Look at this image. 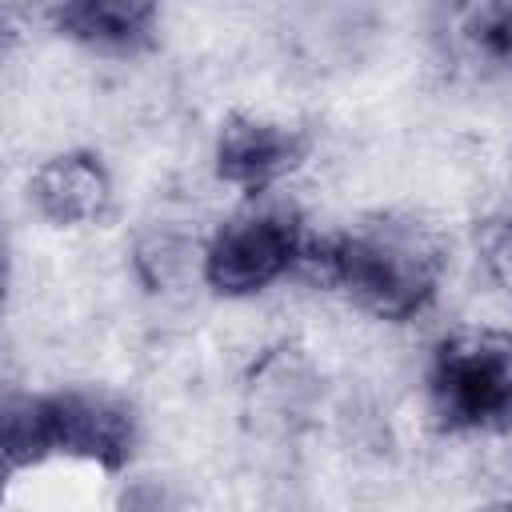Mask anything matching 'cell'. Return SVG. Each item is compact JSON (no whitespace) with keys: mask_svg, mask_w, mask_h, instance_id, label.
I'll return each mask as SVG.
<instances>
[{"mask_svg":"<svg viewBox=\"0 0 512 512\" xmlns=\"http://www.w3.org/2000/svg\"><path fill=\"white\" fill-rule=\"evenodd\" d=\"M304 272L376 320H416L440 292L444 244L416 220H372L336 236H308Z\"/></svg>","mask_w":512,"mask_h":512,"instance_id":"obj_1","label":"cell"},{"mask_svg":"<svg viewBox=\"0 0 512 512\" xmlns=\"http://www.w3.org/2000/svg\"><path fill=\"white\" fill-rule=\"evenodd\" d=\"M136 452V416L124 400L88 388L16 396L4 408L8 472L44 460H76L100 472H120Z\"/></svg>","mask_w":512,"mask_h":512,"instance_id":"obj_2","label":"cell"},{"mask_svg":"<svg viewBox=\"0 0 512 512\" xmlns=\"http://www.w3.org/2000/svg\"><path fill=\"white\" fill-rule=\"evenodd\" d=\"M436 428L452 436L504 432L512 424V332L464 324L436 340L424 368Z\"/></svg>","mask_w":512,"mask_h":512,"instance_id":"obj_3","label":"cell"},{"mask_svg":"<svg viewBox=\"0 0 512 512\" xmlns=\"http://www.w3.org/2000/svg\"><path fill=\"white\" fill-rule=\"evenodd\" d=\"M308 232L288 204H248L200 252V276L220 296H256L300 268Z\"/></svg>","mask_w":512,"mask_h":512,"instance_id":"obj_4","label":"cell"},{"mask_svg":"<svg viewBox=\"0 0 512 512\" xmlns=\"http://www.w3.org/2000/svg\"><path fill=\"white\" fill-rule=\"evenodd\" d=\"M304 156H308V132L260 112L224 116L212 144L216 176L228 188H240L248 196L276 188L284 176H292L304 164Z\"/></svg>","mask_w":512,"mask_h":512,"instance_id":"obj_5","label":"cell"},{"mask_svg":"<svg viewBox=\"0 0 512 512\" xmlns=\"http://www.w3.org/2000/svg\"><path fill=\"white\" fill-rule=\"evenodd\" d=\"M28 200L56 228L96 224L112 204V176L96 152L68 148L32 168Z\"/></svg>","mask_w":512,"mask_h":512,"instance_id":"obj_6","label":"cell"},{"mask_svg":"<svg viewBox=\"0 0 512 512\" xmlns=\"http://www.w3.org/2000/svg\"><path fill=\"white\" fill-rule=\"evenodd\" d=\"M48 20L60 36L84 48L128 56L156 40L160 8L148 0H68L48 8Z\"/></svg>","mask_w":512,"mask_h":512,"instance_id":"obj_7","label":"cell"},{"mask_svg":"<svg viewBox=\"0 0 512 512\" xmlns=\"http://www.w3.org/2000/svg\"><path fill=\"white\" fill-rule=\"evenodd\" d=\"M452 52L480 76L512 72V0H480L448 20Z\"/></svg>","mask_w":512,"mask_h":512,"instance_id":"obj_8","label":"cell"},{"mask_svg":"<svg viewBox=\"0 0 512 512\" xmlns=\"http://www.w3.org/2000/svg\"><path fill=\"white\" fill-rule=\"evenodd\" d=\"M472 248L484 276L496 288L512 292V216H484L472 232Z\"/></svg>","mask_w":512,"mask_h":512,"instance_id":"obj_9","label":"cell"},{"mask_svg":"<svg viewBox=\"0 0 512 512\" xmlns=\"http://www.w3.org/2000/svg\"><path fill=\"white\" fill-rule=\"evenodd\" d=\"M480 512H512V496H504V500H492V504H484Z\"/></svg>","mask_w":512,"mask_h":512,"instance_id":"obj_10","label":"cell"}]
</instances>
